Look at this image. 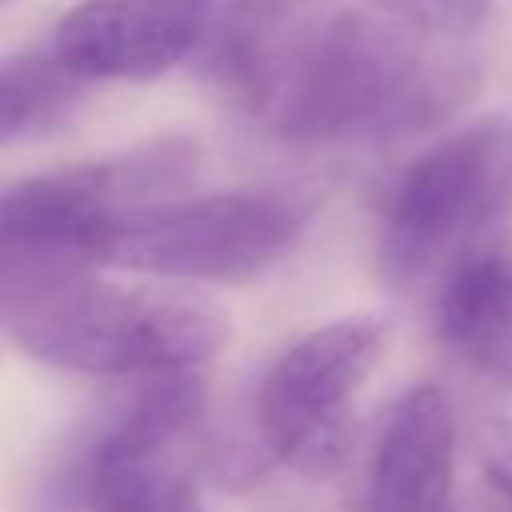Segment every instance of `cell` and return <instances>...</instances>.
<instances>
[{
	"instance_id": "6da1fadb",
	"label": "cell",
	"mask_w": 512,
	"mask_h": 512,
	"mask_svg": "<svg viewBox=\"0 0 512 512\" xmlns=\"http://www.w3.org/2000/svg\"><path fill=\"white\" fill-rule=\"evenodd\" d=\"M4 324L24 356L80 376H184L232 340L216 300L164 284H116L88 264L28 276Z\"/></svg>"
},
{
	"instance_id": "7a4b0ae2",
	"label": "cell",
	"mask_w": 512,
	"mask_h": 512,
	"mask_svg": "<svg viewBox=\"0 0 512 512\" xmlns=\"http://www.w3.org/2000/svg\"><path fill=\"white\" fill-rule=\"evenodd\" d=\"M444 76L424 68L412 32L364 12L308 16L268 104V120L288 140H344L356 132L428 116Z\"/></svg>"
},
{
	"instance_id": "3957f363",
	"label": "cell",
	"mask_w": 512,
	"mask_h": 512,
	"mask_svg": "<svg viewBox=\"0 0 512 512\" xmlns=\"http://www.w3.org/2000/svg\"><path fill=\"white\" fill-rule=\"evenodd\" d=\"M304 228L308 200L292 188L164 196L108 216L88 260L164 284H248L284 264Z\"/></svg>"
},
{
	"instance_id": "277c9868",
	"label": "cell",
	"mask_w": 512,
	"mask_h": 512,
	"mask_svg": "<svg viewBox=\"0 0 512 512\" xmlns=\"http://www.w3.org/2000/svg\"><path fill=\"white\" fill-rule=\"evenodd\" d=\"M384 348L388 324L376 316H344L292 340L256 392L264 448L296 476H336L352 452L356 396Z\"/></svg>"
},
{
	"instance_id": "5b68a950",
	"label": "cell",
	"mask_w": 512,
	"mask_h": 512,
	"mask_svg": "<svg viewBox=\"0 0 512 512\" xmlns=\"http://www.w3.org/2000/svg\"><path fill=\"white\" fill-rule=\"evenodd\" d=\"M200 416V372L148 380L76 456L68 472L72 512H200L192 468Z\"/></svg>"
},
{
	"instance_id": "8992f818",
	"label": "cell",
	"mask_w": 512,
	"mask_h": 512,
	"mask_svg": "<svg viewBox=\"0 0 512 512\" xmlns=\"http://www.w3.org/2000/svg\"><path fill=\"white\" fill-rule=\"evenodd\" d=\"M500 132L476 124L436 140L388 188L376 240V272L392 288L428 276L468 228L496 204Z\"/></svg>"
},
{
	"instance_id": "52a82bcc",
	"label": "cell",
	"mask_w": 512,
	"mask_h": 512,
	"mask_svg": "<svg viewBox=\"0 0 512 512\" xmlns=\"http://www.w3.org/2000/svg\"><path fill=\"white\" fill-rule=\"evenodd\" d=\"M212 16L216 0H80L52 52L80 80H156L208 40Z\"/></svg>"
},
{
	"instance_id": "ba28073f",
	"label": "cell",
	"mask_w": 512,
	"mask_h": 512,
	"mask_svg": "<svg viewBox=\"0 0 512 512\" xmlns=\"http://www.w3.org/2000/svg\"><path fill=\"white\" fill-rule=\"evenodd\" d=\"M368 512H456V412L440 384H412L368 460Z\"/></svg>"
},
{
	"instance_id": "9c48e42d",
	"label": "cell",
	"mask_w": 512,
	"mask_h": 512,
	"mask_svg": "<svg viewBox=\"0 0 512 512\" xmlns=\"http://www.w3.org/2000/svg\"><path fill=\"white\" fill-rule=\"evenodd\" d=\"M432 324L456 360L512 384V256L460 252L440 280Z\"/></svg>"
},
{
	"instance_id": "30bf717a",
	"label": "cell",
	"mask_w": 512,
	"mask_h": 512,
	"mask_svg": "<svg viewBox=\"0 0 512 512\" xmlns=\"http://www.w3.org/2000/svg\"><path fill=\"white\" fill-rule=\"evenodd\" d=\"M308 20L304 0H232L208 32V80L216 92L248 112L268 116L284 60Z\"/></svg>"
},
{
	"instance_id": "8fae6325",
	"label": "cell",
	"mask_w": 512,
	"mask_h": 512,
	"mask_svg": "<svg viewBox=\"0 0 512 512\" xmlns=\"http://www.w3.org/2000/svg\"><path fill=\"white\" fill-rule=\"evenodd\" d=\"M84 84L56 52H20L0 60V144L48 132L84 100Z\"/></svg>"
},
{
	"instance_id": "7c38bea8",
	"label": "cell",
	"mask_w": 512,
	"mask_h": 512,
	"mask_svg": "<svg viewBox=\"0 0 512 512\" xmlns=\"http://www.w3.org/2000/svg\"><path fill=\"white\" fill-rule=\"evenodd\" d=\"M380 16L420 36H468L484 24L488 0H368Z\"/></svg>"
},
{
	"instance_id": "4fadbf2b",
	"label": "cell",
	"mask_w": 512,
	"mask_h": 512,
	"mask_svg": "<svg viewBox=\"0 0 512 512\" xmlns=\"http://www.w3.org/2000/svg\"><path fill=\"white\" fill-rule=\"evenodd\" d=\"M476 460L484 480L512 508V416H484L476 424Z\"/></svg>"
},
{
	"instance_id": "5bb4252c",
	"label": "cell",
	"mask_w": 512,
	"mask_h": 512,
	"mask_svg": "<svg viewBox=\"0 0 512 512\" xmlns=\"http://www.w3.org/2000/svg\"><path fill=\"white\" fill-rule=\"evenodd\" d=\"M8 296H12V276H8V268H4V260H0V320H4V312H8Z\"/></svg>"
}]
</instances>
